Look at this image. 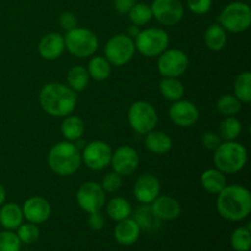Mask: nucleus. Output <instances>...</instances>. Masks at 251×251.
<instances>
[{
	"label": "nucleus",
	"mask_w": 251,
	"mask_h": 251,
	"mask_svg": "<svg viewBox=\"0 0 251 251\" xmlns=\"http://www.w3.org/2000/svg\"><path fill=\"white\" fill-rule=\"evenodd\" d=\"M216 210L218 215L229 222H242L251 212V194L249 189L239 184L226 185L217 194Z\"/></svg>",
	"instance_id": "1"
},
{
	"label": "nucleus",
	"mask_w": 251,
	"mask_h": 251,
	"mask_svg": "<svg viewBox=\"0 0 251 251\" xmlns=\"http://www.w3.org/2000/svg\"><path fill=\"white\" fill-rule=\"evenodd\" d=\"M38 102L42 109L54 118H65L73 114L77 104V95L68 85L61 82L46 83L41 88Z\"/></svg>",
	"instance_id": "2"
},
{
	"label": "nucleus",
	"mask_w": 251,
	"mask_h": 251,
	"mask_svg": "<svg viewBox=\"0 0 251 251\" xmlns=\"http://www.w3.org/2000/svg\"><path fill=\"white\" fill-rule=\"evenodd\" d=\"M47 162L50 171L56 176H70L75 174L82 164L81 150L75 142L63 140L50 147Z\"/></svg>",
	"instance_id": "3"
},
{
	"label": "nucleus",
	"mask_w": 251,
	"mask_h": 251,
	"mask_svg": "<svg viewBox=\"0 0 251 251\" xmlns=\"http://www.w3.org/2000/svg\"><path fill=\"white\" fill-rule=\"evenodd\" d=\"M213 164L225 174H235L245 168L248 163V150L235 141H222L213 151Z\"/></svg>",
	"instance_id": "4"
},
{
	"label": "nucleus",
	"mask_w": 251,
	"mask_h": 251,
	"mask_svg": "<svg viewBox=\"0 0 251 251\" xmlns=\"http://www.w3.org/2000/svg\"><path fill=\"white\" fill-rule=\"evenodd\" d=\"M65 50L78 59H87L95 55L100 47L97 34L85 27H75L64 36Z\"/></svg>",
	"instance_id": "5"
},
{
	"label": "nucleus",
	"mask_w": 251,
	"mask_h": 251,
	"mask_svg": "<svg viewBox=\"0 0 251 251\" xmlns=\"http://www.w3.org/2000/svg\"><path fill=\"white\" fill-rule=\"evenodd\" d=\"M217 24H220L226 32L233 34L248 31L251 26L250 5L244 1L229 2L217 16Z\"/></svg>",
	"instance_id": "6"
},
{
	"label": "nucleus",
	"mask_w": 251,
	"mask_h": 251,
	"mask_svg": "<svg viewBox=\"0 0 251 251\" xmlns=\"http://www.w3.org/2000/svg\"><path fill=\"white\" fill-rule=\"evenodd\" d=\"M136 51L145 58H157L169 47V34L161 27H147L134 39Z\"/></svg>",
	"instance_id": "7"
},
{
	"label": "nucleus",
	"mask_w": 251,
	"mask_h": 251,
	"mask_svg": "<svg viewBox=\"0 0 251 251\" xmlns=\"http://www.w3.org/2000/svg\"><path fill=\"white\" fill-rule=\"evenodd\" d=\"M158 112L147 100H136L127 110V122L136 134L145 136L158 125Z\"/></svg>",
	"instance_id": "8"
},
{
	"label": "nucleus",
	"mask_w": 251,
	"mask_h": 251,
	"mask_svg": "<svg viewBox=\"0 0 251 251\" xmlns=\"http://www.w3.org/2000/svg\"><path fill=\"white\" fill-rule=\"evenodd\" d=\"M136 54L134 39L125 33L110 37L104 46V58L112 66H124L134 59Z\"/></svg>",
	"instance_id": "9"
},
{
	"label": "nucleus",
	"mask_w": 251,
	"mask_h": 251,
	"mask_svg": "<svg viewBox=\"0 0 251 251\" xmlns=\"http://www.w3.org/2000/svg\"><path fill=\"white\" fill-rule=\"evenodd\" d=\"M189 56L179 48H167L157 56V70L162 77H180L189 68Z\"/></svg>",
	"instance_id": "10"
},
{
	"label": "nucleus",
	"mask_w": 251,
	"mask_h": 251,
	"mask_svg": "<svg viewBox=\"0 0 251 251\" xmlns=\"http://www.w3.org/2000/svg\"><path fill=\"white\" fill-rule=\"evenodd\" d=\"M112 153V147L107 142L102 140H93L81 150V159L91 171H103L109 167Z\"/></svg>",
	"instance_id": "11"
},
{
	"label": "nucleus",
	"mask_w": 251,
	"mask_h": 251,
	"mask_svg": "<svg viewBox=\"0 0 251 251\" xmlns=\"http://www.w3.org/2000/svg\"><path fill=\"white\" fill-rule=\"evenodd\" d=\"M76 202L78 207L86 213L102 211L107 202V196L100 183L86 181L81 184L76 193Z\"/></svg>",
	"instance_id": "12"
},
{
	"label": "nucleus",
	"mask_w": 251,
	"mask_h": 251,
	"mask_svg": "<svg viewBox=\"0 0 251 251\" xmlns=\"http://www.w3.org/2000/svg\"><path fill=\"white\" fill-rule=\"evenodd\" d=\"M150 6L153 19L162 26H176L184 17V6L180 0H153Z\"/></svg>",
	"instance_id": "13"
},
{
	"label": "nucleus",
	"mask_w": 251,
	"mask_h": 251,
	"mask_svg": "<svg viewBox=\"0 0 251 251\" xmlns=\"http://www.w3.org/2000/svg\"><path fill=\"white\" fill-rule=\"evenodd\" d=\"M110 167L122 176H129L137 171L140 166V154L136 149L130 145H123L112 153Z\"/></svg>",
	"instance_id": "14"
},
{
	"label": "nucleus",
	"mask_w": 251,
	"mask_h": 251,
	"mask_svg": "<svg viewBox=\"0 0 251 251\" xmlns=\"http://www.w3.org/2000/svg\"><path fill=\"white\" fill-rule=\"evenodd\" d=\"M168 117L174 125L179 127H191L198 123L200 118L198 105L189 100H181L172 102L168 109Z\"/></svg>",
	"instance_id": "15"
},
{
	"label": "nucleus",
	"mask_w": 251,
	"mask_h": 251,
	"mask_svg": "<svg viewBox=\"0 0 251 251\" xmlns=\"http://www.w3.org/2000/svg\"><path fill=\"white\" fill-rule=\"evenodd\" d=\"M135 199L141 205H151L158 195H161L159 179L152 173H144L139 176L132 188Z\"/></svg>",
	"instance_id": "16"
},
{
	"label": "nucleus",
	"mask_w": 251,
	"mask_h": 251,
	"mask_svg": "<svg viewBox=\"0 0 251 251\" xmlns=\"http://www.w3.org/2000/svg\"><path fill=\"white\" fill-rule=\"evenodd\" d=\"M24 218L33 225H42L50 218L51 206L43 196H31L21 206Z\"/></svg>",
	"instance_id": "17"
},
{
	"label": "nucleus",
	"mask_w": 251,
	"mask_h": 251,
	"mask_svg": "<svg viewBox=\"0 0 251 251\" xmlns=\"http://www.w3.org/2000/svg\"><path fill=\"white\" fill-rule=\"evenodd\" d=\"M65 51L64 36L58 32H50L41 38L38 43V53L44 60L53 61L60 58Z\"/></svg>",
	"instance_id": "18"
},
{
	"label": "nucleus",
	"mask_w": 251,
	"mask_h": 251,
	"mask_svg": "<svg viewBox=\"0 0 251 251\" xmlns=\"http://www.w3.org/2000/svg\"><path fill=\"white\" fill-rule=\"evenodd\" d=\"M151 208L162 222L176 220L181 213L180 202L169 195H158V198L151 203Z\"/></svg>",
	"instance_id": "19"
},
{
	"label": "nucleus",
	"mask_w": 251,
	"mask_h": 251,
	"mask_svg": "<svg viewBox=\"0 0 251 251\" xmlns=\"http://www.w3.org/2000/svg\"><path fill=\"white\" fill-rule=\"evenodd\" d=\"M141 232V228L139 227L136 221L131 217H127L125 220L117 222L113 235H114V239L117 240L119 245L130 247V245H134L139 240Z\"/></svg>",
	"instance_id": "20"
},
{
	"label": "nucleus",
	"mask_w": 251,
	"mask_h": 251,
	"mask_svg": "<svg viewBox=\"0 0 251 251\" xmlns=\"http://www.w3.org/2000/svg\"><path fill=\"white\" fill-rule=\"evenodd\" d=\"M145 147L147 151L157 156H163L167 154L173 147V140L167 132L158 131V130H152L149 134L145 135Z\"/></svg>",
	"instance_id": "21"
},
{
	"label": "nucleus",
	"mask_w": 251,
	"mask_h": 251,
	"mask_svg": "<svg viewBox=\"0 0 251 251\" xmlns=\"http://www.w3.org/2000/svg\"><path fill=\"white\" fill-rule=\"evenodd\" d=\"M24 213L21 206L15 202L2 203L0 206V226L5 230H16L24 223Z\"/></svg>",
	"instance_id": "22"
},
{
	"label": "nucleus",
	"mask_w": 251,
	"mask_h": 251,
	"mask_svg": "<svg viewBox=\"0 0 251 251\" xmlns=\"http://www.w3.org/2000/svg\"><path fill=\"white\" fill-rule=\"evenodd\" d=\"M200 181L203 190L206 193L211 194V195H217L227 185L226 174L221 172L220 169L216 168V167L203 171L202 174H201Z\"/></svg>",
	"instance_id": "23"
},
{
	"label": "nucleus",
	"mask_w": 251,
	"mask_h": 251,
	"mask_svg": "<svg viewBox=\"0 0 251 251\" xmlns=\"http://www.w3.org/2000/svg\"><path fill=\"white\" fill-rule=\"evenodd\" d=\"M60 132L66 141H77V140L82 139L83 134H85V122L78 115H66L61 122Z\"/></svg>",
	"instance_id": "24"
},
{
	"label": "nucleus",
	"mask_w": 251,
	"mask_h": 251,
	"mask_svg": "<svg viewBox=\"0 0 251 251\" xmlns=\"http://www.w3.org/2000/svg\"><path fill=\"white\" fill-rule=\"evenodd\" d=\"M104 206L108 217L115 222L131 217L132 215L131 202L123 196H114L108 202H105Z\"/></svg>",
	"instance_id": "25"
},
{
	"label": "nucleus",
	"mask_w": 251,
	"mask_h": 251,
	"mask_svg": "<svg viewBox=\"0 0 251 251\" xmlns=\"http://www.w3.org/2000/svg\"><path fill=\"white\" fill-rule=\"evenodd\" d=\"M134 220L144 232H157L161 228L162 221L152 211L151 205H141L134 213Z\"/></svg>",
	"instance_id": "26"
},
{
	"label": "nucleus",
	"mask_w": 251,
	"mask_h": 251,
	"mask_svg": "<svg viewBox=\"0 0 251 251\" xmlns=\"http://www.w3.org/2000/svg\"><path fill=\"white\" fill-rule=\"evenodd\" d=\"M203 42L207 49L212 51H220L227 44V32L221 26L220 24L215 22L211 24L206 28L205 34H203Z\"/></svg>",
	"instance_id": "27"
},
{
	"label": "nucleus",
	"mask_w": 251,
	"mask_h": 251,
	"mask_svg": "<svg viewBox=\"0 0 251 251\" xmlns=\"http://www.w3.org/2000/svg\"><path fill=\"white\" fill-rule=\"evenodd\" d=\"M158 88L162 97L169 102L181 100L185 93V87L180 81V77H162L158 83Z\"/></svg>",
	"instance_id": "28"
},
{
	"label": "nucleus",
	"mask_w": 251,
	"mask_h": 251,
	"mask_svg": "<svg viewBox=\"0 0 251 251\" xmlns=\"http://www.w3.org/2000/svg\"><path fill=\"white\" fill-rule=\"evenodd\" d=\"M86 69H87L90 78L97 81V82L105 81L112 74V65L103 55L91 56Z\"/></svg>",
	"instance_id": "29"
},
{
	"label": "nucleus",
	"mask_w": 251,
	"mask_h": 251,
	"mask_svg": "<svg viewBox=\"0 0 251 251\" xmlns=\"http://www.w3.org/2000/svg\"><path fill=\"white\" fill-rule=\"evenodd\" d=\"M90 80L87 69L83 65L71 66L66 73V85L76 93L85 91L90 83Z\"/></svg>",
	"instance_id": "30"
},
{
	"label": "nucleus",
	"mask_w": 251,
	"mask_h": 251,
	"mask_svg": "<svg viewBox=\"0 0 251 251\" xmlns=\"http://www.w3.org/2000/svg\"><path fill=\"white\" fill-rule=\"evenodd\" d=\"M233 95L243 103L248 104L251 102V73L249 70L238 74L233 83Z\"/></svg>",
	"instance_id": "31"
},
{
	"label": "nucleus",
	"mask_w": 251,
	"mask_h": 251,
	"mask_svg": "<svg viewBox=\"0 0 251 251\" xmlns=\"http://www.w3.org/2000/svg\"><path fill=\"white\" fill-rule=\"evenodd\" d=\"M243 132V123L237 117H225L218 126L222 141H235Z\"/></svg>",
	"instance_id": "32"
},
{
	"label": "nucleus",
	"mask_w": 251,
	"mask_h": 251,
	"mask_svg": "<svg viewBox=\"0 0 251 251\" xmlns=\"http://www.w3.org/2000/svg\"><path fill=\"white\" fill-rule=\"evenodd\" d=\"M216 108L223 117H237L242 112L243 103L234 95H223L217 100Z\"/></svg>",
	"instance_id": "33"
},
{
	"label": "nucleus",
	"mask_w": 251,
	"mask_h": 251,
	"mask_svg": "<svg viewBox=\"0 0 251 251\" xmlns=\"http://www.w3.org/2000/svg\"><path fill=\"white\" fill-rule=\"evenodd\" d=\"M230 245L234 251H249L251 247L250 225L240 226L230 235Z\"/></svg>",
	"instance_id": "34"
},
{
	"label": "nucleus",
	"mask_w": 251,
	"mask_h": 251,
	"mask_svg": "<svg viewBox=\"0 0 251 251\" xmlns=\"http://www.w3.org/2000/svg\"><path fill=\"white\" fill-rule=\"evenodd\" d=\"M129 20L135 26H146L153 19L151 6L146 2H136L129 11Z\"/></svg>",
	"instance_id": "35"
},
{
	"label": "nucleus",
	"mask_w": 251,
	"mask_h": 251,
	"mask_svg": "<svg viewBox=\"0 0 251 251\" xmlns=\"http://www.w3.org/2000/svg\"><path fill=\"white\" fill-rule=\"evenodd\" d=\"M16 235L20 239L21 244L31 245L33 243H36L37 240L39 239V235H41V232H39V228L37 225H33V223H22L19 228L16 229Z\"/></svg>",
	"instance_id": "36"
},
{
	"label": "nucleus",
	"mask_w": 251,
	"mask_h": 251,
	"mask_svg": "<svg viewBox=\"0 0 251 251\" xmlns=\"http://www.w3.org/2000/svg\"><path fill=\"white\" fill-rule=\"evenodd\" d=\"M21 242L14 230L0 232V251H20Z\"/></svg>",
	"instance_id": "37"
},
{
	"label": "nucleus",
	"mask_w": 251,
	"mask_h": 251,
	"mask_svg": "<svg viewBox=\"0 0 251 251\" xmlns=\"http://www.w3.org/2000/svg\"><path fill=\"white\" fill-rule=\"evenodd\" d=\"M123 185V176H119L118 173L113 172H108L100 181V186L104 190L105 194H115L120 190Z\"/></svg>",
	"instance_id": "38"
},
{
	"label": "nucleus",
	"mask_w": 251,
	"mask_h": 251,
	"mask_svg": "<svg viewBox=\"0 0 251 251\" xmlns=\"http://www.w3.org/2000/svg\"><path fill=\"white\" fill-rule=\"evenodd\" d=\"M186 6L193 14L206 15L212 7V0H186Z\"/></svg>",
	"instance_id": "39"
},
{
	"label": "nucleus",
	"mask_w": 251,
	"mask_h": 251,
	"mask_svg": "<svg viewBox=\"0 0 251 251\" xmlns=\"http://www.w3.org/2000/svg\"><path fill=\"white\" fill-rule=\"evenodd\" d=\"M222 142V139L220 137V135L217 132L213 131H206L202 134V137H201V144L208 151H215L218 146Z\"/></svg>",
	"instance_id": "40"
},
{
	"label": "nucleus",
	"mask_w": 251,
	"mask_h": 251,
	"mask_svg": "<svg viewBox=\"0 0 251 251\" xmlns=\"http://www.w3.org/2000/svg\"><path fill=\"white\" fill-rule=\"evenodd\" d=\"M59 25H60V27L65 32L71 31L75 27H77V17H76V15L74 12L64 11L59 16Z\"/></svg>",
	"instance_id": "41"
},
{
	"label": "nucleus",
	"mask_w": 251,
	"mask_h": 251,
	"mask_svg": "<svg viewBox=\"0 0 251 251\" xmlns=\"http://www.w3.org/2000/svg\"><path fill=\"white\" fill-rule=\"evenodd\" d=\"M88 227L91 228L95 232H100L104 228L105 226V220L104 216L102 215V211H98V212L88 213Z\"/></svg>",
	"instance_id": "42"
},
{
	"label": "nucleus",
	"mask_w": 251,
	"mask_h": 251,
	"mask_svg": "<svg viewBox=\"0 0 251 251\" xmlns=\"http://www.w3.org/2000/svg\"><path fill=\"white\" fill-rule=\"evenodd\" d=\"M136 0H113V4H114V9L117 10V12L122 15H127L129 11L131 10V7L136 4Z\"/></svg>",
	"instance_id": "43"
},
{
	"label": "nucleus",
	"mask_w": 251,
	"mask_h": 251,
	"mask_svg": "<svg viewBox=\"0 0 251 251\" xmlns=\"http://www.w3.org/2000/svg\"><path fill=\"white\" fill-rule=\"evenodd\" d=\"M140 31H141V28H140L139 26H135V25H130L129 27H127L126 32H125V34H127V36L130 37V38L135 39L137 37V34L140 33Z\"/></svg>",
	"instance_id": "44"
},
{
	"label": "nucleus",
	"mask_w": 251,
	"mask_h": 251,
	"mask_svg": "<svg viewBox=\"0 0 251 251\" xmlns=\"http://www.w3.org/2000/svg\"><path fill=\"white\" fill-rule=\"evenodd\" d=\"M5 201H6V190L2 186V184H0V206L5 203Z\"/></svg>",
	"instance_id": "45"
},
{
	"label": "nucleus",
	"mask_w": 251,
	"mask_h": 251,
	"mask_svg": "<svg viewBox=\"0 0 251 251\" xmlns=\"http://www.w3.org/2000/svg\"><path fill=\"white\" fill-rule=\"evenodd\" d=\"M245 1H249V0H245Z\"/></svg>",
	"instance_id": "46"
}]
</instances>
